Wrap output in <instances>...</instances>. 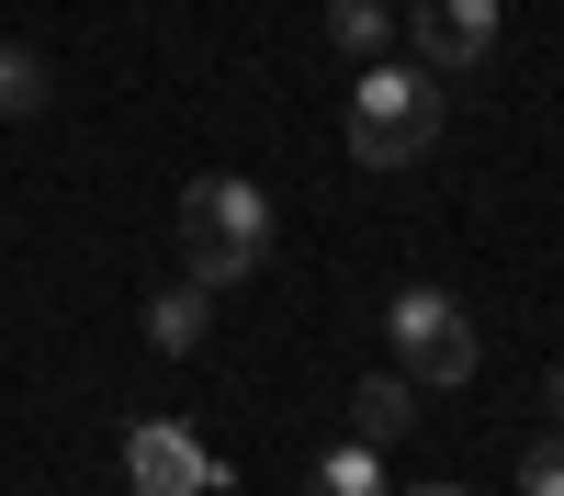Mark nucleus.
<instances>
[{
  "label": "nucleus",
  "instance_id": "obj_1",
  "mask_svg": "<svg viewBox=\"0 0 564 496\" xmlns=\"http://www.w3.org/2000/svg\"><path fill=\"white\" fill-rule=\"evenodd\" d=\"M181 271H193V283H249V271L271 260V192H260V180H193V192H181Z\"/></svg>",
  "mask_w": 564,
  "mask_h": 496
},
{
  "label": "nucleus",
  "instance_id": "obj_2",
  "mask_svg": "<svg viewBox=\"0 0 564 496\" xmlns=\"http://www.w3.org/2000/svg\"><path fill=\"white\" fill-rule=\"evenodd\" d=\"M441 147V79L430 68H361L350 90V158L361 169H406V158H430Z\"/></svg>",
  "mask_w": 564,
  "mask_h": 496
},
{
  "label": "nucleus",
  "instance_id": "obj_3",
  "mask_svg": "<svg viewBox=\"0 0 564 496\" xmlns=\"http://www.w3.org/2000/svg\"><path fill=\"white\" fill-rule=\"evenodd\" d=\"M384 339H395V373H406V384H430V395L475 384V361H486L475 316H463L452 294H430V283H406V294L384 305Z\"/></svg>",
  "mask_w": 564,
  "mask_h": 496
},
{
  "label": "nucleus",
  "instance_id": "obj_4",
  "mask_svg": "<svg viewBox=\"0 0 564 496\" xmlns=\"http://www.w3.org/2000/svg\"><path fill=\"white\" fill-rule=\"evenodd\" d=\"M124 474H135V496H204V485H226V463L193 429H170V418H135L124 429Z\"/></svg>",
  "mask_w": 564,
  "mask_h": 496
},
{
  "label": "nucleus",
  "instance_id": "obj_5",
  "mask_svg": "<svg viewBox=\"0 0 564 496\" xmlns=\"http://www.w3.org/2000/svg\"><path fill=\"white\" fill-rule=\"evenodd\" d=\"M497 23H508L497 0H417V12H406L417 68H430V79H441V68H486V57H497Z\"/></svg>",
  "mask_w": 564,
  "mask_h": 496
},
{
  "label": "nucleus",
  "instance_id": "obj_6",
  "mask_svg": "<svg viewBox=\"0 0 564 496\" xmlns=\"http://www.w3.org/2000/svg\"><path fill=\"white\" fill-rule=\"evenodd\" d=\"M135 328H148V350H204V328H215V283H193V271H181V283H159L148 305H135Z\"/></svg>",
  "mask_w": 564,
  "mask_h": 496
},
{
  "label": "nucleus",
  "instance_id": "obj_7",
  "mask_svg": "<svg viewBox=\"0 0 564 496\" xmlns=\"http://www.w3.org/2000/svg\"><path fill=\"white\" fill-rule=\"evenodd\" d=\"M406 429H417V384H406V373H361V384H350V440L384 451V440H406Z\"/></svg>",
  "mask_w": 564,
  "mask_h": 496
},
{
  "label": "nucleus",
  "instance_id": "obj_8",
  "mask_svg": "<svg viewBox=\"0 0 564 496\" xmlns=\"http://www.w3.org/2000/svg\"><path fill=\"white\" fill-rule=\"evenodd\" d=\"M45 102H57V68L34 45H0V124H34Z\"/></svg>",
  "mask_w": 564,
  "mask_h": 496
},
{
  "label": "nucleus",
  "instance_id": "obj_9",
  "mask_svg": "<svg viewBox=\"0 0 564 496\" xmlns=\"http://www.w3.org/2000/svg\"><path fill=\"white\" fill-rule=\"evenodd\" d=\"M305 496H384V463H372L361 440H339V451H327V463L305 474Z\"/></svg>",
  "mask_w": 564,
  "mask_h": 496
},
{
  "label": "nucleus",
  "instance_id": "obj_10",
  "mask_svg": "<svg viewBox=\"0 0 564 496\" xmlns=\"http://www.w3.org/2000/svg\"><path fill=\"white\" fill-rule=\"evenodd\" d=\"M327 34H339V57H372V45L395 34V12L384 0H327Z\"/></svg>",
  "mask_w": 564,
  "mask_h": 496
},
{
  "label": "nucleus",
  "instance_id": "obj_11",
  "mask_svg": "<svg viewBox=\"0 0 564 496\" xmlns=\"http://www.w3.org/2000/svg\"><path fill=\"white\" fill-rule=\"evenodd\" d=\"M520 496H564V440H531L520 451Z\"/></svg>",
  "mask_w": 564,
  "mask_h": 496
},
{
  "label": "nucleus",
  "instance_id": "obj_12",
  "mask_svg": "<svg viewBox=\"0 0 564 496\" xmlns=\"http://www.w3.org/2000/svg\"><path fill=\"white\" fill-rule=\"evenodd\" d=\"M395 496H463V485H395Z\"/></svg>",
  "mask_w": 564,
  "mask_h": 496
},
{
  "label": "nucleus",
  "instance_id": "obj_13",
  "mask_svg": "<svg viewBox=\"0 0 564 496\" xmlns=\"http://www.w3.org/2000/svg\"><path fill=\"white\" fill-rule=\"evenodd\" d=\"M542 395H553V418H564V373H553V384H542Z\"/></svg>",
  "mask_w": 564,
  "mask_h": 496
}]
</instances>
